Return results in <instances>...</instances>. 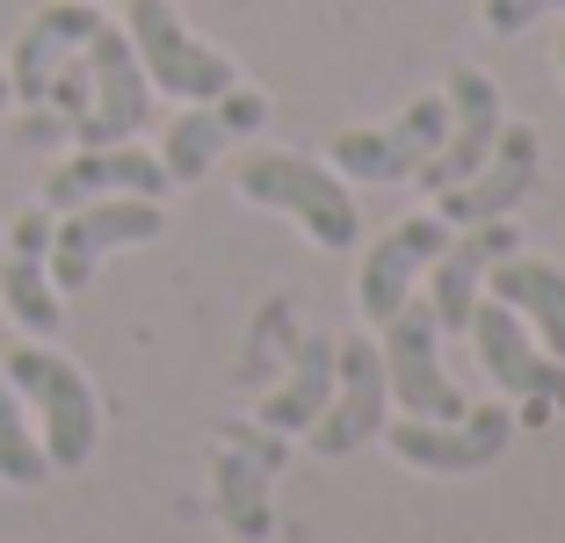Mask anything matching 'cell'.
Masks as SVG:
<instances>
[{
    "instance_id": "6da1fadb",
    "label": "cell",
    "mask_w": 565,
    "mask_h": 543,
    "mask_svg": "<svg viewBox=\"0 0 565 543\" xmlns=\"http://www.w3.org/2000/svg\"><path fill=\"white\" fill-rule=\"evenodd\" d=\"M239 196L247 203H268V211H290L305 232H312L319 247L349 254L355 247V203L349 189H341V174H327L319 160H298V152H254V160H239Z\"/></svg>"
},
{
    "instance_id": "7a4b0ae2",
    "label": "cell",
    "mask_w": 565,
    "mask_h": 543,
    "mask_svg": "<svg viewBox=\"0 0 565 543\" xmlns=\"http://www.w3.org/2000/svg\"><path fill=\"white\" fill-rule=\"evenodd\" d=\"M0 377L15 384L36 413H44V457L51 471H81L95 457V435H102V413H95V392L87 377L73 370L66 355H51V348H15Z\"/></svg>"
},
{
    "instance_id": "3957f363",
    "label": "cell",
    "mask_w": 565,
    "mask_h": 543,
    "mask_svg": "<svg viewBox=\"0 0 565 543\" xmlns=\"http://www.w3.org/2000/svg\"><path fill=\"white\" fill-rule=\"evenodd\" d=\"M465 333H471V348H479L493 392L522 398V420H530V428H544L551 413H565V362L544 355L536 333L522 327L508 305H471V327Z\"/></svg>"
},
{
    "instance_id": "277c9868",
    "label": "cell",
    "mask_w": 565,
    "mask_h": 543,
    "mask_svg": "<svg viewBox=\"0 0 565 543\" xmlns=\"http://www.w3.org/2000/svg\"><path fill=\"white\" fill-rule=\"evenodd\" d=\"M160 203L152 196H95L73 203L58 225H51V290H87L109 247H138V239H160Z\"/></svg>"
},
{
    "instance_id": "5b68a950",
    "label": "cell",
    "mask_w": 565,
    "mask_h": 543,
    "mask_svg": "<svg viewBox=\"0 0 565 543\" xmlns=\"http://www.w3.org/2000/svg\"><path fill=\"white\" fill-rule=\"evenodd\" d=\"M131 51H138V66H146L152 87H167L174 102H217L233 81V58H217L211 44H196V36L174 22V8L167 0H131Z\"/></svg>"
},
{
    "instance_id": "8992f818",
    "label": "cell",
    "mask_w": 565,
    "mask_h": 543,
    "mask_svg": "<svg viewBox=\"0 0 565 543\" xmlns=\"http://www.w3.org/2000/svg\"><path fill=\"white\" fill-rule=\"evenodd\" d=\"M87 116L73 124V138L81 146H131L138 131H146V116H152V102H146V66H138V51H131V36L124 30H109L102 22L95 36H87Z\"/></svg>"
},
{
    "instance_id": "52a82bcc",
    "label": "cell",
    "mask_w": 565,
    "mask_h": 543,
    "mask_svg": "<svg viewBox=\"0 0 565 543\" xmlns=\"http://www.w3.org/2000/svg\"><path fill=\"white\" fill-rule=\"evenodd\" d=\"M435 312L406 297L399 312L384 319V392L406 406V420H465V392L443 377L435 362Z\"/></svg>"
},
{
    "instance_id": "ba28073f",
    "label": "cell",
    "mask_w": 565,
    "mask_h": 543,
    "mask_svg": "<svg viewBox=\"0 0 565 543\" xmlns=\"http://www.w3.org/2000/svg\"><path fill=\"white\" fill-rule=\"evenodd\" d=\"M443 124H449V102L420 95L377 131H341L327 146V160H333V174H355V181H414L420 160L443 146Z\"/></svg>"
},
{
    "instance_id": "9c48e42d",
    "label": "cell",
    "mask_w": 565,
    "mask_h": 543,
    "mask_svg": "<svg viewBox=\"0 0 565 543\" xmlns=\"http://www.w3.org/2000/svg\"><path fill=\"white\" fill-rule=\"evenodd\" d=\"M282 471V435L268 428H225L211 464V500H217V522L233 529L239 543H262L276 529V508H268V478Z\"/></svg>"
},
{
    "instance_id": "30bf717a",
    "label": "cell",
    "mask_w": 565,
    "mask_h": 543,
    "mask_svg": "<svg viewBox=\"0 0 565 543\" xmlns=\"http://www.w3.org/2000/svg\"><path fill=\"white\" fill-rule=\"evenodd\" d=\"M443 102H449L443 146H435L428 160H420V174H414L428 196L457 189L465 174H479V160L493 152V138H500V95H493V81H486L479 66H457V73H449Z\"/></svg>"
},
{
    "instance_id": "8fae6325",
    "label": "cell",
    "mask_w": 565,
    "mask_h": 543,
    "mask_svg": "<svg viewBox=\"0 0 565 543\" xmlns=\"http://www.w3.org/2000/svg\"><path fill=\"white\" fill-rule=\"evenodd\" d=\"M384 355L377 341H341V355H333V398L327 413L312 420V449L319 457H349V449H363L370 435L384 428Z\"/></svg>"
},
{
    "instance_id": "7c38bea8",
    "label": "cell",
    "mask_w": 565,
    "mask_h": 543,
    "mask_svg": "<svg viewBox=\"0 0 565 543\" xmlns=\"http://www.w3.org/2000/svg\"><path fill=\"white\" fill-rule=\"evenodd\" d=\"M530 189H536V131L530 124H500V138L479 160V174H465L457 189L435 196V217H443V225H486V217H508Z\"/></svg>"
},
{
    "instance_id": "4fadbf2b",
    "label": "cell",
    "mask_w": 565,
    "mask_h": 543,
    "mask_svg": "<svg viewBox=\"0 0 565 543\" xmlns=\"http://www.w3.org/2000/svg\"><path fill=\"white\" fill-rule=\"evenodd\" d=\"M443 247H449V225L435 211L428 217H399L392 232H377V247L363 254V276H355V312H363L370 327H384V319L414 297V276Z\"/></svg>"
},
{
    "instance_id": "5bb4252c",
    "label": "cell",
    "mask_w": 565,
    "mask_h": 543,
    "mask_svg": "<svg viewBox=\"0 0 565 543\" xmlns=\"http://www.w3.org/2000/svg\"><path fill=\"white\" fill-rule=\"evenodd\" d=\"M508 435H515L508 406H465V420H399L392 449L414 471H486L508 449Z\"/></svg>"
},
{
    "instance_id": "9a60e30c",
    "label": "cell",
    "mask_w": 565,
    "mask_h": 543,
    "mask_svg": "<svg viewBox=\"0 0 565 543\" xmlns=\"http://www.w3.org/2000/svg\"><path fill=\"white\" fill-rule=\"evenodd\" d=\"M0 305L22 333H58V290H51V211H22L0 247Z\"/></svg>"
},
{
    "instance_id": "2e32d148",
    "label": "cell",
    "mask_w": 565,
    "mask_h": 543,
    "mask_svg": "<svg viewBox=\"0 0 565 543\" xmlns=\"http://www.w3.org/2000/svg\"><path fill=\"white\" fill-rule=\"evenodd\" d=\"M160 189H167L160 160H146L131 146H81L66 167H51L44 211H73V203H95V196H152L160 203Z\"/></svg>"
},
{
    "instance_id": "e0dca14e",
    "label": "cell",
    "mask_w": 565,
    "mask_h": 543,
    "mask_svg": "<svg viewBox=\"0 0 565 543\" xmlns=\"http://www.w3.org/2000/svg\"><path fill=\"white\" fill-rule=\"evenodd\" d=\"M262 116H268V102L254 95V87H225L217 102H196L189 116H174V124H167V146H160L167 181H203V167L225 152V138L254 131Z\"/></svg>"
},
{
    "instance_id": "ac0fdd59",
    "label": "cell",
    "mask_w": 565,
    "mask_h": 543,
    "mask_svg": "<svg viewBox=\"0 0 565 543\" xmlns=\"http://www.w3.org/2000/svg\"><path fill=\"white\" fill-rule=\"evenodd\" d=\"M500 254H515V232H508V217H486V225H465V239H449L443 254H435V290H428V312L443 333H465L471 327V305H479V283L486 268L500 262Z\"/></svg>"
},
{
    "instance_id": "d6986e66",
    "label": "cell",
    "mask_w": 565,
    "mask_h": 543,
    "mask_svg": "<svg viewBox=\"0 0 565 543\" xmlns=\"http://www.w3.org/2000/svg\"><path fill=\"white\" fill-rule=\"evenodd\" d=\"M95 30H102V15L87 8V0H51L44 15H30V30L15 36V58H8V95L15 102H44L51 73L66 66Z\"/></svg>"
},
{
    "instance_id": "ffe728a7",
    "label": "cell",
    "mask_w": 565,
    "mask_h": 543,
    "mask_svg": "<svg viewBox=\"0 0 565 543\" xmlns=\"http://www.w3.org/2000/svg\"><path fill=\"white\" fill-rule=\"evenodd\" d=\"M486 283H493V305H508V312L544 341V355L565 362V268L530 262V254H500V262L486 268Z\"/></svg>"
},
{
    "instance_id": "44dd1931",
    "label": "cell",
    "mask_w": 565,
    "mask_h": 543,
    "mask_svg": "<svg viewBox=\"0 0 565 543\" xmlns=\"http://www.w3.org/2000/svg\"><path fill=\"white\" fill-rule=\"evenodd\" d=\"M333 355H341L333 333H305V341L290 348V377L262 398V428L268 435H298V428H312L319 413H327V398H333Z\"/></svg>"
},
{
    "instance_id": "7402d4cb",
    "label": "cell",
    "mask_w": 565,
    "mask_h": 543,
    "mask_svg": "<svg viewBox=\"0 0 565 543\" xmlns=\"http://www.w3.org/2000/svg\"><path fill=\"white\" fill-rule=\"evenodd\" d=\"M0 478H8V486H44V478H51V457H44V443L30 435L22 398H15L8 377H0Z\"/></svg>"
},
{
    "instance_id": "603a6c76",
    "label": "cell",
    "mask_w": 565,
    "mask_h": 543,
    "mask_svg": "<svg viewBox=\"0 0 565 543\" xmlns=\"http://www.w3.org/2000/svg\"><path fill=\"white\" fill-rule=\"evenodd\" d=\"M87 58H66V66L51 73V87H44V102H58V116H66V124H81L87 116Z\"/></svg>"
},
{
    "instance_id": "cb8c5ba5",
    "label": "cell",
    "mask_w": 565,
    "mask_h": 543,
    "mask_svg": "<svg viewBox=\"0 0 565 543\" xmlns=\"http://www.w3.org/2000/svg\"><path fill=\"white\" fill-rule=\"evenodd\" d=\"M544 8H565V0H486V30H493V36H515V30H530Z\"/></svg>"
},
{
    "instance_id": "d4e9b609",
    "label": "cell",
    "mask_w": 565,
    "mask_h": 543,
    "mask_svg": "<svg viewBox=\"0 0 565 543\" xmlns=\"http://www.w3.org/2000/svg\"><path fill=\"white\" fill-rule=\"evenodd\" d=\"M8 102H15V95H8V73H0V109H8Z\"/></svg>"
},
{
    "instance_id": "484cf974",
    "label": "cell",
    "mask_w": 565,
    "mask_h": 543,
    "mask_svg": "<svg viewBox=\"0 0 565 543\" xmlns=\"http://www.w3.org/2000/svg\"><path fill=\"white\" fill-rule=\"evenodd\" d=\"M558 66H565V30H558Z\"/></svg>"
}]
</instances>
